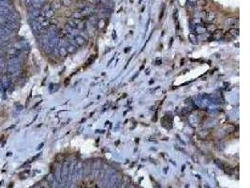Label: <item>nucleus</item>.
<instances>
[{
	"label": "nucleus",
	"mask_w": 250,
	"mask_h": 188,
	"mask_svg": "<svg viewBox=\"0 0 250 188\" xmlns=\"http://www.w3.org/2000/svg\"><path fill=\"white\" fill-rule=\"evenodd\" d=\"M7 69L8 73L12 75H16L19 74L21 70V59L19 57H10V59H8V64H7Z\"/></svg>",
	"instance_id": "f257e3e1"
},
{
	"label": "nucleus",
	"mask_w": 250,
	"mask_h": 188,
	"mask_svg": "<svg viewBox=\"0 0 250 188\" xmlns=\"http://www.w3.org/2000/svg\"><path fill=\"white\" fill-rule=\"evenodd\" d=\"M0 25L3 26L11 31H14L19 28V22L16 21H12L11 19H8L7 17L4 16H0Z\"/></svg>",
	"instance_id": "f03ea898"
},
{
	"label": "nucleus",
	"mask_w": 250,
	"mask_h": 188,
	"mask_svg": "<svg viewBox=\"0 0 250 188\" xmlns=\"http://www.w3.org/2000/svg\"><path fill=\"white\" fill-rule=\"evenodd\" d=\"M69 164L68 162H66L63 164L62 165V168H61V174H60V177H61V181L62 182L66 183L68 182V176H69Z\"/></svg>",
	"instance_id": "7ed1b4c3"
},
{
	"label": "nucleus",
	"mask_w": 250,
	"mask_h": 188,
	"mask_svg": "<svg viewBox=\"0 0 250 188\" xmlns=\"http://www.w3.org/2000/svg\"><path fill=\"white\" fill-rule=\"evenodd\" d=\"M11 85V79L8 74L3 75L1 78V86L4 89H8Z\"/></svg>",
	"instance_id": "20e7f679"
},
{
	"label": "nucleus",
	"mask_w": 250,
	"mask_h": 188,
	"mask_svg": "<svg viewBox=\"0 0 250 188\" xmlns=\"http://www.w3.org/2000/svg\"><path fill=\"white\" fill-rule=\"evenodd\" d=\"M74 40H75V42H76V43H77L78 46H83V45H84V44L86 43V40L84 39L83 36H81V35L75 36Z\"/></svg>",
	"instance_id": "39448f33"
},
{
	"label": "nucleus",
	"mask_w": 250,
	"mask_h": 188,
	"mask_svg": "<svg viewBox=\"0 0 250 188\" xmlns=\"http://www.w3.org/2000/svg\"><path fill=\"white\" fill-rule=\"evenodd\" d=\"M194 31L196 34H199V35H203L205 32H206V28L205 26L202 25H197L194 28Z\"/></svg>",
	"instance_id": "423d86ee"
},
{
	"label": "nucleus",
	"mask_w": 250,
	"mask_h": 188,
	"mask_svg": "<svg viewBox=\"0 0 250 188\" xmlns=\"http://www.w3.org/2000/svg\"><path fill=\"white\" fill-rule=\"evenodd\" d=\"M226 25L229 26H234L239 25V19L237 18H228L226 20Z\"/></svg>",
	"instance_id": "0eeeda50"
},
{
	"label": "nucleus",
	"mask_w": 250,
	"mask_h": 188,
	"mask_svg": "<svg viewBox=\"0 0 250 188\" xmlns=\"http://www.w3.org/2000/svg\"><path fill=\"white\" fill-rule=\"evenodd\" d=\"M213 39L216 40V41H219V40L222 38L223 36V31L222 29H216L215 31L213 32Z\"/></svg>",
	"instance_id": "6e6552de"
},
{
	"label": "nucleus",
	"mask_w": 250,
	"mask_h": 188,
	"mask_svg": "<svg viewBox=\"0 0 250 188\" xmlns=\"http://www.w3.org/2000/svg\"><path fill=\"white\" fill-rule=\"evenodd\" d=\"M205 17H206V19L208 21H213V20L216 19V14L213 11H207L206 13H205Z\"/></svg>",
	"instance_id": "1a4fd4ad"
},
{
	"label": "nucleus",
	"mask_w": 250,
	"mask_h": 188,
	"mask_svg": "<svg viewBox=\"0 0 250 188\" xmlns=\"http://www.w3.org/2000/svg\"><path fill=\"white\" fill-rule=\"evenodd\" d=\"M240 34V31L238 28H230L229 30V35H230L231 37L234 38V37H238Z\"/></svg>",
	"instance_id": "9d476101"
},
{
	"label": "nucleus",
	"mask_w": 250,
	"mask_h": 188,
	"mask_svg": "<svg viewBox=\"0 0 250 188\" xmlns=\"http://www.w3.org/2000/svg\"><path fill=\"white\" fill-rule=\"evenodd\" d=\"M67 25H69L71 28H78V22L74 20V19H70L68 21V23H67Z\"/></svg>",
	"instance_id": "9b49d317"
},
{
	"label": "nucleus",
	"mask_w": 250,
	"mask_h": 188,
	"mask_svg": "<svg viewBox=\"0 0 250 188\" xmlns=\"http://www.w3.org/2000/svg\"><path fill=\"white\" fill-rule=\"evenodd\" d=\"M188 38H189V41L193 44H197L198 43V38H197V36H196L195 33H190L189 36H188Z\"/></svg>",
	"instance_id": "f8f14e48"
},
{
	"label": "nucleus",
	"mask_w": 250,
	"mask_h": 188,
	"mask_svg": "<svg viewBox=\"0 0 250 188\" xmlns=\"http://www.w3.org/2000/svg\"><path fill=\"white\" fill-rule=\"evenodd\" d=\"M206 28V31H208V32H210V33H213L214 31L216 29V25L214 24H207L206 28Z\"/></svg>",
	"instance_id": "ddd939ff"
},
{
	"label": "nucleus",
	"mask_w": 250,
	"mask_h": 188,
	"mask_svg": "<svg viewBox=\"0 0 250 188\" xmlns=\"http://www.w3.org/2000/svg\"><path fill=\"white\" fill-rule=\"evenodd\" d=\"M58 54H59V56L60 57H65L67 55H68V51H67V49L65 48V47H60L59 49H58Z\"/></svg>",
	"instance_id": "4468645a"
},
{
	"label": "nucleus",
	"mask_w": 250,
	"mask_h": 188,
	"mask_svg": "<svg viewBox=\"0 0 250 188\" xmlns=\"http://www.w3.org/2000/svg\"><path fill=\"white\" fill-rule=\"evenodd\" d=\"M6 67V62H5V59L2 56V54H0V70H3Z\"/></svg>",
	"instance_id": "2eb2a0df"
},
{
	"label": "nucleus",
	"mask_w": 250,
	"mask_h": 188,
	"mask_svg": "<svg viewBox=\"0 0 250 188\" xmlns=\"http://www.w3.org/2000/svg\"><path fill=\"white\" fill-rule=\"evenodd\" d=\"M60 7H61V4L58 0H56V1H55L51 5V8H53V10H58V8H60Z\"/></svg>",
	"instance_id": "dca6fc26"
},
{
	"label": "nucleus",
	"mask_w": 250,
	"mask_h": 188,
	"mask_svg": "<svg viewBox=\"0 0 250 188\" xmlns=\"http://www.w3.org/2000/svg\"><path fill=\"white\" fill-rule=\"evenodd\" d=\"M71 17H72V19H74V20L81 19V18H82V13L79 12V11H75V12L72 13V14H71Z\"/></svg>",
	"instance_id": "f3484780"
},
{
	"label": "nucleus",
	"mask_w": 250,
	"mask_h": 188,
	"mask_svg": "<svg viewBox=\"0 0 250 188\" xmlns=\"http://www.w3.org/2000/svg\"><path fill=\"white\" fill-rule=\"evenodd\" d=\"M66 49H67V51H68V53H75L76 50H77V49H76V46L72 45V44H69V45Z\"/></svg>",
	"instance_id": "a211bd4d"
},
{
	"label": "nucleus",
	"mask_w": 250,
	"mask_h": 188,
	"mask_svg": "<svg viewBox=\"0 0 250 188\" xmlns=\"http://www.w3.org/2000/svg\"><path fill=\"white\" fill-rule=\"evenodd\" d=\"M29 173H30V170H25L23 171L21 174H20V179H26L28 176H29Z\"/></svg>",
	"instance_id": "6ab92c4d"
},
{
	"label": "nucleus",
	"mask_w": 250,
	"mask_h": 188,
	"mask_svg": "<svg viewBox=\"0 0 250 188\" xmlns=\"http://www.w3.org/2000/svg\"><path fill=\"white\" fill-rule=\"evenodd\" d=\"M97 26H99V28H103L105 26V25H106V22L103 19H100V20H99V22H97Z\"/></svg>",
	"instance_id": "aec40b11"
},
{
	"label": "nucleus",
	"mask_w": 250,
	"mask_h": 188,
	"mask_svg": "<svg viewBox=\"0 0 250 188\" xmlns=\"http://www.w3.org/2000/svg\"><path fill=\"white\" fill-rule=\"evenodd\" d=\"M88 21L90 22V23L92 24V25H97V22H99V20L97 19V17H95V16H93V17H90L88 19Z\"/></svg>",
	"instance_id": "412c9836"
},
{
	"label": "nucleus",
	"mask_w": 250,
	"mask_h": 188,
	"mask_svg": "<svg viewBox=\"0 0 250 188\" xmlns=\"http://www.w3.org/2000/svg\"><path fill=\"white\" fill-rule=\"evenodd\" d=\"M61 5H64L65 7H69L71 5V0H62Z\"/></svg>",
	"instance_id": "4be33fe9"
},
{
	"label": "nucleus",
	"mask_w": 250,
	"mask_h": 188,
	"mask_svg": "<svg viewBox=\"0 0 250 188\" xmlns=\"http://www.w3.org/2000/svg\"><path fill=\"white\" fill-rule=\"evenodd\" d=\"M198 5H200V6H204L207 4V1L206 0H198Z\"/></svg>",
	"instance_id": "5701e85b"
},
{
	"label": "nucleus",
	"mask_w": 250,
	"mask_h": 188,
	"mask_svg": "<svg viewBox=\"0 0 250 188\" xmlns=\"http://www.w3.org/2000/svg\"><path fill=\"white\" fill-rule=\"evenodd\" d=\"M173 17H174V21H178V10L175 8L174 10V13H173Z\"/></svg>",
	"instance_id": "b1692460"
},
{
	"label": "nucleus",
	"mask_w": 250,
	"mask_h": 188,
	"mask_svg": "<svg viewBox=\"0 0 250 188\" xmlns=\"http://www.w3.org/2000/svg\"><path fill=\"white\" fill-rule=\"evenodd\" d=\"M90 4H99L100 2V0H88Z\"/></svg>",
	"instance_id": "393cba45"
},
{
	"label": "nucleus",
	"mask_w": 250,
	"mask_h": 188,
	"mask_svg": "<svg viewBox=\"0 0 250 188\" xmlns=\"http://www.w3.org/2000/svg\"><path fill=\"white\" fill-rule=\"evenodd\" d=\"M164 10H165V5L162 6V11H161V14L159 15V20L162 19V16H163V14H164Z\"/></svg>",
	"instance_id": "a878e982"
},
{
	"label": "nucleus",
	"mask_w": 250,
	"mask_h": 188,
	"mask_svg": "<svg viewBox=\"0 0 250 188\" xmlns=\"http://www.w3.org/2000/svg\"><path fill=\"white\" fill-rule=\"evenodd\" d=\"M188 1L190 2V4H196L198 2V0H188Z\"/></svg>",
	"instance_id": "bb28decb"
},
{
	"label": "nucleus",
	"mask_w": 250,
	"mask_h": 188,
	"mask_svg": "<svg viewBox=\"0 0 250 188\" xmlns=\"http://www.w3.org/2000/svg\"><path fill=\"white\" fill-rule=\"evenodd\" d=\"M12 186H13V183H11V185H10V188H12Z\"/></svg>",
	"instance_id": "cd10ccee"
},
{
	"label": "nucleus",
	"mask_w": 250,
	"mask_h": 188,
	"mask_svg": "<svg viewBox=\"0 0 250 188\" xmlns=\"http://www.w3.org/2000/svg\"><path fill=\"white\" fill-rule=\"evenodd\" d=\"M0 1H8V0H0Z\"/></svg>",
	"instance_id": "c85d7f7f"
}]
</instances>
